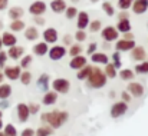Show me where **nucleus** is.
I'll use <instances>...</instances> for the list:
<instances>
[{"label":"nucleus","instance_id":"nucleus-3","mask_svg":"<svg viewBox=\"0 0 148 136\" xmlns=\"http://www.w3.org/2000/svg\"><path fill=\"white\" fill-rule=\"evenodd\" d=\"M52 88L56 93H68L71 89V82L63 78H58L52 82Z\"/></svg>","mask_w":148,"mask_h":136},{"label":"nucleus","instance_id":"nucleus-29","mask_svg":"<svg viewBox=\"0 0 148 136\" xmlns=\"http://www.w3.org/2000/svg\"><path fill=\"white\" fill-rule=\"evenodd\" d=\"M105 75H106V78H111V79H114L115 76H116V67L112 65V63H106V67H105Z\"/></svg>","mask_w":148,"mask_h":136},{"label":"nucleus","instance_id":"nucleus-34","mask_svg":"<svg viewBox=\"0 0 148 136\" xmlns=\"http://www.w3.org/2000/svg\"><path fill=\"white\" fill-rule=\"evenodd\" d=\"M32 62H33V57L32 56H22V60H20V67H23V69H27L30 65H32Z\"/></svg>","mask_w":148,"mask_h":136},{"label":"nucleus","instance_id":"nucleus-40","mask_svg":"<svg viewBox=\"0 0 148 136\" xmlns=\"http://www.w3.org/2000/svg\"><path fill=\"white\" fill-rule=\"evenodd\" d=\"M132 1H134V0H118V6H119L121 10H128V9L131 7Z\"/></svg>","mask_w":148,"mask_h":136},{"label":"nucleus","instance_id":"nucleus-37","mask_svg":"<svg viewBox=\"0 0 148 136\" xmlns=\"http://www.w3.org/2000/svg\"><path fill=\"white\" fill-rule=\"evenodd\" d=\"M82 53V46L81 45H72L71 46V49H69V54L73 57V56H78V54H81Z\"/></svg>","mask_w":148,"mask_h":136},{"label":"nucleus","instance_id":"nucleus-31","mask_svg":"<svg viewBox=\"0 0 148 136\" xmlns=\"http://www.w3.org/2000/svg\"><path fill=\"white\" fill-rule=\"evenodd\" d=\"M19 79H20V82H22L23 85H29V83L32 82V73H30V72H27V70H25V72H22V73H20Z\"/></svg>","mask_w":148,"mask_h":136},{"label":"nucleus","instance_id":"nucleus-7","mask_svg":"<svg viewBox=\"0 0 148 136\" xmlns=\"http://www.w3.org/2000/svg\"><path fill=\"white\" fill-rule=\"evenodd\" d=\"M29 12L32 14H35V16H40V14H43L46 12V3L45 1H40V0H36V1H33L30 4Z\"/></svg>","mask_w":148,"mask_h":136},{"label":"nucleus","instance_id":"nucleus-55","mask_svg":"<svg viewBox=\"0 0 148 136\" xmlns=\"http://www.w3.org/2000/svg\"><path fill=\"white\" fill-rule=\"evenodd\" d=\"M1 128H3V122H1V119H0V131H1Z\"/></svg>","mask_w":148,"mask_h":136},{"label":"nucleus","instance_id":"nucleus-22","mask_svg":"<svg viewBox=\"0 0 148 136\" xmlns=\"http://www.w3.org/2000/svg\"><path fill=\"white\" fill-rule=\"evenodd\" d=\"M23 13H25V10H23L22 7H19V6H14V7H10V9H9V17H10L12 20L20 19V17L23 16Z\"/></svg>","mask_w":148,"mask_h":136},{"label":"nucleus","instance_id":"nucleus-32","mask_svg":"<svg viewBox=\"0 0 148 136\" xmlns=\"http://www.w3.org/2000/svg\"><path fill=\"white\" fill-rule=\"evenodd\" d=\"M6 136H17V131H16V128L12 125V123H7L6 126H4V132H3Z\"/></svg>","mask_w":148,"mask_h":136},{"label":"nucleus","instance_id":"nucleus-25","mask_svg":"<svg viewBox=\"0 0 148 136\" xmlns=\"http://www.w3.org/2000/svg\"><path fill=\"white\" fill-rule=\"evenodd\" d=\"M116 30L121 32V33H127L131 30V23L128 19H124V20H119L118 24H116Z\"/></svg>","mask_w":148,"mask_h":136},{"label":"nucleus","instance_id":"nucleus-39","mask_svg":"<svg viewBox=\"0 0 148 136\" xmlns=\"http://www.w3.org/2000/svg\"><path fill=\"white\" fill-rule=\"evenodd\" d=\"M135 72L137 73H148V62H143L140 65L135 66Z\"/></svg>","mask_w":148,"mask_h":136},{"label":"nucleus","instance_id":"nucleus-12","mask_svg":"<svg viewBox=\"0 0 148 136\" xmlns=\"http://www.w3.org/2000/svg\"><path fill=\"white\" fill-rule=\"evenodd\" d=\"M128 93L131 96H135V97H141L144 95V86L138 82H131L128 85Z\"/></svg>","mask_w":148,"mask_h":136},{"label":"nucleus","instance_id":"nucleus-35","mask_svg":"<svg viewBox=\"0 0 148 136\" xmlns=\"http://www.w3.org/2000/svg\"><path fill=\"white\" fill-rule=\"evenodd\" d=\"M50 135H52V129L48 128V126H42V128H39L35 132V136H50Z\"/></svg>","mask_w":148,"mask_h":136},{"label":"nucleus","instance_id":"nucleus-4","mask_svg":"<svg viewBox=\"0 0 148 136\" xmlns=\"http://www.w3.org/2000/svg\"><path fill=\"white\" fill-rule=\"evenodd\" d=\"M101 36H102L103 40H106V42H112V40H116V39H118L119 32H118L116 27H114V26H106V27L102 29Z\"/></svg>","mask_w":148,"mask_h":136},{"label":"nucleus","instance_id":"nucleus-51","mask_svg":"<svg viewBox=\"0 0 148 136\" xmlns=\"http://www.w3.org/2000/svg\"><path fill=\"white\" fill-rule=\"evenodd\" d=\"M9 4V0H0V10H4Z\"/></svg>","mask_w":148,"mask_h":136},{"label":"nucleus","instance_id":"nucleus-30","mask_svg":"<svg viewBox=\"0 0 148 136\" xmlns=\"http://www.w3.org/2000/svg\"><path fill=\"white\" fill-rule=\"evenodd\" d=\"M119 78L122 80H132L134 79V72L131 69H122L119 72Z\"/></svg>","mask_w":148,"mask_h":136},{"label":"nucleus","instance_id":"nucleus-13","mask_svg":"<svg viewBox=\"0 0 148 136\" xmlns=\"http://www.w3.org/2000/svg\"><path fill=\"white\" fill-rule=\"evenodd\" d=\"M7 53V57H10V59H13V60H17V59H20L22 56H23V53H25V49L22 47V46H10L9 47V52H6Z\"/></svg>","mask_w":148,"mask_h":136},{"label":"nucleus","instance_id":"nucleus-26","mask_svg":"<svg viewBox=\"0 0 148 136\" xmlns=\"http://www.w3.org/2000/svg\"><path fill=\"white\" fill-rule=\"evenodd\" d=\"M25 27H26V24H25V22L20 20V19L12 20V23H10V30H12V32H20V30H25Z\"/></svg>","mask_w":148,"mask_h":136},{"label":"nucleus","instance_id":"nucleus-5","mask_svg":"<svg viewBox=\"0 0 148 136\" xmlns=\"http://www.w3.org/2000/svg\"><path fill=\"white\" fill-rule=\"evenodd\" d=\"M128 110V105H127V102H116V103H114L112 105V107H111V116L112 118H119V116H122V115H125V112Z\"/></svg>","mask_w":148,"mask_h":136},{"label":"nucleus","instance_id":"nucleus-54","mask_svg":"<svg viewBox=\"0 0 148 136\" xmlns=\"http://www.w3.org/2000/svg\"><path fill=\"white\" fill-rule=\"evenodd\" d=\"M3 79H4V75H3V72L0 70V83H3Z\"/></svg>","mask_w":148,"mask_h":136},{"label":"nucleus","instance_id":"nucleus-58","mask_svg":"<svg viewBox=\"0 0 148 136\" xmlns=\"http://www.w3.org/2000/svg\"><path fill=\"white\" fill-rule=\"evenodd\" d=\"M0 136H6V135H4V133H3V132H0Z\"/></svg>","mask_w":148,"mask_h":136},{"label":"nucleus","instance_id":"nucleus-38","mask_svg":"<svg viewBox=\"0 0 148 136\" xmlns=\"http://www.w3.org/2000/svg\"><path fill=\"white\" fill-rule=\"evenodd\" d=\"M65 12H66V19H75L76 14H78V10H76V7H73V6L66 7Z\"/></svg>","mask_w":148,"mask_h":136},{"label":"nucleus","instance_id":"nucleus-48","mask_svg":"<svg viewBox=\"0 0 148 136\" xmlns=\"http://www.w3.org/2000/svg\"><path fill=\"white\" fill-rule=\"evenodd\" d=\"M63 43L65 45H72V36L71 35H65L63 36Z\"/></svg>","mask_w":148,"mask_h":136},{"label":"nucleus","instance_id":"nucleus-17","mask_svg":"<svg viewBox=\"0 0 148 136\" xmlns=\"http://www.w3.org/2000/svg\"><path fill=\"white\" fill-rule=\"evenodd\" d=\"M145 56H147V53H145L144 47H141V46H134V47L131 49V57H132L135 62L144 60Z\"/></svg>","mask_w":148,"mask_h":136},{"label":"nucleus","instance_id":"nucleus-27","mask_svg":"<svg viewBox=\"0 0 148 136\" xmlns=\"http://www.w3.org/2000/svg\"><path fill=\"white\" fill-rule=\"evenodd\" d=\"M12 95V86L6 83H0V99H7Z\"/></svg>","mask_w":148,"mask_h":136},{"label":"nucleus","instance_id":"nucleus-53","mask_svg":"<svg viewBox=\"0 0 148 136\" xmlns=\"http://www.w3.org/2000/svg\"><path fill=\"white\" fill-rule=\"evenodd\" d=\"M7 106H9V103L6 102V99H1V103H0V107H3V109H4V107H7Z\"/></svg>","mask_w":148,"mask_h":136},{"label":"nucleus","instance_id":"nucleus-59","mask_svg":"<svg viewBox=\"0 0 148 136\" xmlns=\"http://www.w3.org/2000/svg\"><path fill=\"white\" fill-rule=\"evenodd\" d=\"M72 1H73V3H76V1H79V0H72Z\"/></svg>","mask_w":148,"mask_h":136},{"label":"nucleus","instance_id":"nucleus-52","mask_svg":"<svg viewBox=\"0 0 148 136\" xmlns=\"http://www.w3.org/2000/svg\"><path fill=\"white\" fill-rule=\"evenodd\" d=\"M35 22H36L38 24H45V19H42L40 16H36V17H35Z\"/></svg>","mask_w":148,"mask_h":136},{"label":"nucleus","instance_id":"nucleus-46","mask_svg":"<svg viewBox=\"0 0 148 136\" xmlns=\"http://www.w3.org/2000/svg\"><path fill=\"white\" fill-rule=\"evenodd\" d=\"M20 136H35V131H33L32 128H26V129L22 131Z\"/></svg>","mask_w":148,"mask_h":136},{"label":"nucleus","instance_id":"nucleus-9","mask_svg":"<svg viewBox=\"0 0 148 136\" xmlns=\"http://www.w3.org/2000/svg\"><path fill=\"white\" fill-rule=\"evenodd\" d=\"M131 7L135 14H143L148 10V0H134Z\"/></svg>","mask_w":148,"mask_h":136},{"label":"nucleus","instance_id":"nucleus-43","mask_svg":"<svg viewBox=\"0 0 148 136\" xmlns=\"http://www.w3.org/2000/svg\"><path fill=\"white\" fill-rule=\"evenodd\" d=\"M112 59H114V63H112V65H114L116 69H118V67H121V62H119V52H118V50L112 54Z\"/></svg>","mask_w":148,"mask_h":136},{"label":"nucleus","instance_id":"nucleus-6","mask_svg":"<svg viewBox=\"0 0 148 136\" xmlns=\"http://www.w3.org/2000/svg\"><path fill=\"white\" fill-rule=\"evenodd\" d=\"M20 66H4V78H7L9 80H17L20 76Z\"/></svg>","mask_w":148,"mask_h":136},{"label":"nucleus","instance_id":"nucleus-16","mask_svg":"<svg viewBox=\"0 0 148 136\" xmlns=\"http://www.w3.org/2000/svg\"><path fill=\"white\" fill-rule=\"evenodd\" d=\"M0 37H1V43H3V46H6V47L14 46L17 43V39H16V36H14L12 32H4Z\"/></svg>","mask_w":148,"mask_h":136},{"label":"nucleus","instance_id":"nucleus-11","mask_svg":"<svg viewBox=\"0 0 148 136\" xmlns=\"http://www.w3.org/2000/svg\"><path fill=\"white\" fill-rule=\"evenodd\" d=\"M69 66H71V69H73V70H79V69H82L84 66H86V57L82 56V54L73 56L72 60H71V63H69Z\"/></svg>","mask_w":148,"mask_h":136},{"label":"nucleus","instance_id":"nucleus-1","mask_svg":"<svg viewBox=\"0 0 148 136\" xmlns=\"http://www.w3.org/2000/svg\"><path fill=\"white\" fill-rule=\"evenodd\" d=\"M68 113L66 112H60V110H53V112H49V113H43L40 116V120L42 122H46L49 123L50 128H60L66 120H68Z\"/></svg>","mask_w":148,"mask_h":136},{"label":"nucleus","instance_id":"nucleus-45","mask_svg":"<svg viewBox=\"0 0 148 136\" xmlns=\"http://www.w3.org/2000/svg\"><path fill=\"white\" fill-rule=\"evenodd\" d=\"M27 107H29V112H30L32 115H35V113L39 112V105H38V103H30Z\"/></svg>","mask_w":148,"mask_h":136},{"label":"nucleus","instance_id":"nucleus-44","mask_svg":"<svg viewBox=\"0 0 148 136\" xmlns=\"http://www.w3.org/2000/svg\"><path fill=\"white\" fill-rule=\"evenodd\" d=\"M7 53L6 52H1L0 50V67H4L6 66V60H7Z\"/></svg>","mask_w":148,"mask_h":136},{"label":"nucleus","instance_id":"nucleus-21","mask_svg":"<svg viewBox=\"0 0 148 136\" xmlns=\"http://www.w3.org/2000/svg\"><path fill=\"white\" fill-rule=\"evenodd\" d=\"M56 100H58V93H56L55 90L46 92V93H45V96H43V105H46V106L55 105V103H56Z\"/></svg>","mask_w":148,"mask_h":136},{"label":"nucleus","instance_id":"nucleus-14","mask_svg":"<svg viewBox=\"0 0 148 136\" xmlns=\"http://www.w3.org/2000/svg\"><path fill=\"white\" fill-rule=\"evenodd\" d=\"M134 46H135V42L132 39H121L116 42L115 47L118 52H127V50H131Z\"/></svg>","mask_w":148,"mask_h":136},{"label":"nucleus","instance_id":"nucleus-47","mask_svg":"<svg viewBox=\"0 0 148 136\" xmlns=\"http://www.w3.org/2000/svg\"><path fill=\"white\" fill-rule=\"evenodd\" d=\"M121 97H122V100H124V102H127V103H128V102L131 100V95H130L128 92H122Z\"/></svg>","mask_w":148,"mask_h":136},{"label":"nucleus","instance_id":"nucleus-18","mask_svg":"<svg viewBox=\"0 0 148 136\" xmlns=\"http://www.w3.org/2000/svg\"><path fill=\"white\" fill-rule=\"evenodd\" d=\"M76 16H78V29L81 30L86 29L89 24V14L86 12H79Z\"/></svg>","mask_w":148,"mask_h":136},{"label":"nucleus","instance_id":"nucleus-19","mask_svg":"<svg viewBox=\"0 0 148 136\" xmlns=\"http://www.w3.org/2000/svg\"><path fill=\"white\" fill-rule=\"evenodd\" d=\"M66 7L68 6H66V1L65 0H52L50 1V9L55 13H62V12H65Z\"/></svg>","mask_w":148,"mask_h":136},{"label":"nucleus","instance_id":"nucleus-20","mask_svg":"<svg viewBox=\"0 0 148 136\" xmlns=\"http://www.w3.org/2000/svg\"><path fill=\"white\" fill-rule=\"evenodd\" d=\"M91 60L94 62V63H101V65H106L108 62H109V57L105 54V53H99V52H94L92 53V56H91Z\"/></svg>","mask_w":148,"mask_h":136},{"label":"nucleus","instance_id":"nucleus-15","mask_svg":"<svg viewBox=\"0 0 148 136\" xmlns=\"http://www.w3.org/2000/svg\"><path fill=\"white\" fill-rule=\"evenodd\" d=\"M58 30L53 29V27H48L45 32H43V39L46 43H56L58 42Z\"/></svg>","mask_w":148,"mask_h":136},{"label":"nucleus","instance_id":"nucleus-36","mask_svg":"<svg viewBox=\"0 0 148 136\" xmlns=\"http://www.w3.org/2000/svg\"><path fill=\"white\" fill-rule=\"evenodd\" d=\"M48 80H49V76H48V75H42V76L39 78V80H38L39 88L43 89V90H46V89H48Z\"/></svg>","mask_w":148,"mask_h":136},{"label":"nucleus","instance_id":"nucleus-49","mask_svg":"<svg viewBox=\"0 0 148 136\" xmlns=\"http://www.w3.org/2000/svg\"><path fill=\"white\" fill-rule=\"evenodd\" d=\"M118 19L119 20H124V19H128V13H127V10H122L119 14H118Z\"/></svg>","mask_w":148,"mask_h":136},{"label":"nucleus","instance_id":"nucleus-2","mask_svg":"<svg viewBox=\"0 0 148 136\" xmlns=\"http://www.w3.org/2000/svg\"><path fill=\"white\" fill-rule=\"evenodd\" d=\"M106 79H108L106 75H105L99 67H92L89 76H88L85 80H86L88 86H91V88H94V89H99V88H103V86L106 85Z\"/></svg>","mask_w":148,"mask_h":136},{"label":"nucleus","instance_id":"nucleus-57","mask_svg":"<svg viewBox=\"0 0 148 136\" xmlns=\"http://www.w3.org/2000/svg\"><path fill=\"white\" fill-rule=\"evenodd\" d=\"M1 116H3V112H1V110H0V119H1Z\"/></svg>","mask_w":148,"mask_h":136},{"label":"nucleus","instance_id":"nucleus-56","mask_svg":"<svg viewBox=\"0 0 148 136\" xmlns=\"http://www.w3.org/2000/svg\"><path fill=\"white\" fill-rule=\"evenodd\" d=\"M1 47H3V43H1V37H0V50H1Z\"/></svg>","mask_w":148,"mask_h":136},{"label":"nucleus","instance_id":"nucleus-33","mask_svg":"<svg viewBox=\"0 0 148 136\" xmlns=\"http://www.w3.org/2000/svg\"><path fill=\"white\" fill-rule=\"evenodd\" d=\"M102 10H103L108 16H114V13H115V9H114L112 3H109V1H105V3L102 4Z\"/></svg>","mask_w":148,"mask_h":136},{"label":"nucleus","instance_id":"nucleus-8","mask_svg":"<svg viewBox=\"0 0 148 136\" xmlns=\"http://www.w3.org/2000/svg\"><path fill=\"white\" fill-rule=\"evenodd\" d=\"M48 53H49V57L52 60H60L65 54H66V49L63 47V46H53L50 50H48Z\"/></svg>","mask_w":148,"mask_h":136},{"label":"nucleus","instance_id":"nucleus-24","mask_svg":"<svg viewBox=\"0 0 148 136\" xmlns=\"http://www.w3.org/2000/svg\"><path fill=\"white\" fill-rule=\"evenodd\" d=\"M25 37L27 39V40H36L38 37H39V32H38V29L35 27V26H30V27H27L26 30H25Z\"/></svg>","mask_w":148,"mask_h":136},{"label":"nucleus","instance_id":"nucleus-41","mask_svg":"<svg viewBox=\"0 0 148 136\" xmlns=\"http://www.w3.org/2000/svg\"><path fill=\"white\" fill-rule=\"evenodd\" d=\"M88 26H89V30L95 33V32L101 30V26H102V24H101V20H92Z\"/></svg>","mask_w":148,"mask_h":136},{"label":"nucleus","instance_id":"nucleus-23","mask_svg":"<svg viewBox=\"0 0 148 136\" xmlns=\"http://www.w3.org/2000/svg\"><path fill=\"white\" fill-rule=\"evenodd\" d=\"M48 50H49V47H48L46 42H40V43L35 45V47H33V53L36 56H43V54L48 53Z\"/></svg>","mask_w":148,"mask_h":136},{"label":"nucleus","instance_id":"nucleus-42","mask_svg":"<svg viewBox=\"0 0 148 136\" xmlns=\"http://www.w3.org/2000/svg\"><path fill=\"white\" fill-rule=\"evenodd\" d=\"M75 39H76L78 42H84V40L86 39V33H85L84 30H81V29H79V30L76 32V35H75Z\"/></svg>","mask_w":148,"mask_h":136},{"label":"nucleus","instance_id":"nucleus-50","mask_svg":"<svg viewBox=\"0 0 148 136\" xmlns=\"http://www.w3.org/2000/svg\"><path fill=\"white\" fill-rule=\"evenodd\" d=\"M97 50V43H91L88 46V53H94Z\"/></svg>","mask_w":148,"mask_h":136},{"label":"nucleus","instance_id":"nucleus-10","mask_svg":"<svg viewBox=\"0 0 148 136\" xmlns=\"http://www.w3.org/2000/svg\"><path fill=\"white\" fill-rule=\"evenodd\" d=\"M16 110H17V118H19V122L25 123V122L29 119V115H30L27 105H26V103H19V105H17V107H16Z\"/></svg>","mask_w":148,"mask_h":136},{"label":"nucleus","instance_id":"nucleus-28","mask_svg":"<svg viewBox=\"0 0 148 136\" xmlns=\"http://www.w3.org/2000/svg\"><path fill=\"white\" fill-rule=\"evenodd\" d=\"M91 66H84L82 69H79L78 70V75H76V78L78 79H81V80H85L88 76H89V73H91Z\"/></svg>","mask_w":148,"mask_h":136},{"label":"nucleus","instance_id":"nucleus-60","mask_svg":"<svg viewBox=\"0 0 148 136\" xmlns=\"http://www.w3.org/2000/svg\"><path fill=\"white\" fill-rule=\"evenodd\" d=\"M147 26H148V24H147Z\"/></svg>","mask_w":148,"mask_h":136}]
</instances>
